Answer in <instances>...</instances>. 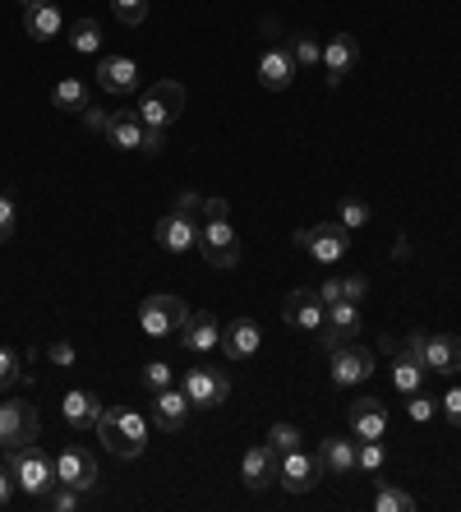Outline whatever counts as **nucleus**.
<instances>
[{"instance_id":"nucleus-1","label":"nucleus","mask_w":461,"mask_h":512,"mask_svg":"<svg viewBox=\"0 0 461 512\" xmlns=\"http://www.w3.org/2000/svg\"><path fill=\"white\" fill-rule=\"evenodd\" d=\"M148 420L134 411V406H107L102 411V420H97V439L107 443V453H116V457H139L143 448H148Z\"/></svg>"},{"instance_id":"nucleus-2","label":"nucleus","mask_w":461,"mask_h":512,"mask_svg":"<svg viewBox=\"0 0 461 512\" xmlns=\"http://www.w3.org/2000/svg\"><path fill=\"white\" fill-rule=\"evenodd\" d=\"M5 466H10L14 485L24 489L28 499H47L51 485H56V462H51L37 443H24V448H10L5 453Z\"/></svg>"},{"instance_id":"nucleus-3","label":"nucleus","mask_w":461,"mask_h":512,"mask_svg":"<svg viewBox=\"0 0 461 512\" xmlns=\"http://www.w3.org/2000/svg\"><path fill=\"white\" fill-rule=\"evenodd\" d=\"M180 116H185V84H176V79H157L139 97V120L148 130H171Z\"/></svg>"},{"instance_id":"nucleus-4","label":"nucleus","mask_w":461,"mask_h":512,"mask_svg":"<svg viewBox=\"0 0 461 512\" xmlns=\"http://www.w3.org/2000/svg\"><path fill=\"white\" fill-rule=\"evenodd\" d=\"M185 300L171 296V291H157V296H143L139 305V328L148 337H176L180 323H185Z\"/></svg>"},{"instance_id":"nucleus-5","label":"nucleus","mask_w":461,"mask_h":512,"mask_svg":"<svg viewBox=\"0 0 461 512\" xmlns=\"http://www.w3.org/2000/svg\"><path fill=\"white\" fill-rule=\"evenodd\" d=\"M199 254L213 263V268H236V263H240V236L231 231V222H226V217H203Z\"/></svg>"},{"instance_id":"nucleus-6","label":"nucleus","mask_w":461,"mask_h":512,"mask_svg":"<svg viewBox=\"0 0 461 512\" xmlns=\"http://www.w3.org/2000/svg\"><path fill=\"white\" fill-rule=\"evenodd\" d=\"M296 245L309 250L314 263H337L351 250V231L342 222H319V227H309V231H296Z\"/></svg>"},{"instance_id":"nucleus-7","label":"nucleus","mask_w":461,"mask_h":512,"mask_svg":"<svg viewBox=\"0 0 461 512\" xmlns=\"http://www.w3.org/2000/svg\"><path fill=\"white\" fill-rule=\"evenodd\" d=\"M24 443H37V406L24 402V397H10L0 406V448H24Z\"/></svg>"},{"instance_id":"nucleus-8","label":"nucleus","mask_w":461,"mask_h":512,"mask_svg":"<svg viewBox=\"0 0 461 512\" xmlns=\"http://www.w3.org/2000/svg\"><path fill=\"white\" fill-rule=\"evenodd\" d=\"M277 480H282V489H291V494H309V489H319V480H323L319 453L309 457L305 448L282 453V457H277Z\"/></svg>"},{"instance_id":"nucleus-9","label":"nucleus","mask_w":461,"mask_h":512,"mask_svg":"<svg viewBox=\"0 0 461 512\" xmlns=\"http://www.w3.org/2000/svg\"><path fill=\"white\" fill-rule=\"evenodd\" d=\"M282 319L291 323L296 333H319L323 319H328V305L319 300L314 286H296V291L286 296V305H282Z\"/></svg>"},{"instance_id":"nucleus-10","label":"nucleus","mask_w":461,"mask_h":512,"mask_svg":"<svg viewBox=\"0 0 461 512\" xmlns=\"http://www.w3.org/2000/svg\"><path fill=\"white\" fill-rule=\"evenodd\" d=\"M56 480L79 489V494H88V489L97 485V457L88 453V448H79V443H65L56 457Z\"/></svg>"},{"instance_id":"nucleus-11","label":"nucleus","mask_w":461,"mask_h":512,"mask_svg":"<svg viewBox=\"0 0 461 512\" xmlns=\"http://www.w3.org/2000/svg\"><path fill=\"white\" fill-rule=\"evenodd\" d=\"M185 397H190V406H199V411H213V406H222L226 397H231V374L226 370H190L185 374Z\"/></svg>"},{"instance_id":"nucleus-12","label":"nucleus","mask_w":461,"mask_h":512,"mask_svg":"<svg viewBox=\"0 0 461 512\" xmlns=\"http://www.w3.org/2000/svg\"><path fill=\"white\" fill-rule=\"evenodd\" d=\"M374 374V351L369 346H355V342H342L332 351V383L337 388H355Z\"/></svg>"},{"instance_id":"nucleus-13","label":"nucleus","mask_w":461,"mask_h":512,"mask_svg":"<svg viewBox=\"0 0 461 512\" xmlns=\"http://www.w3.org/2000/svg\"><path fill=\"white\" fill-rule=\"evenodd\" d=\"M420 360L429 374H457L461 370V337L457 333H420Z\"/></svg>"},{"instance_id":"nucleus-14","label":"nucleus","mask_w":461,"mask_h":512,"mask_svg":"<svg viewBox=\"0 0 461 512\" xmlns=\"http://www.w3.org/2000/svg\"><path fill=\"white\" fill-rule=\"evenodd\" d=\"M153 240H157V250H166V254H190V250H199V227H194L190 213H166L153 227Z\"/></svg>"},{"instance_id":"nucleus-15","label":"nucleus","mask_w":461,"mask_h":512,"mask_svg":"<svg viewBox=\"0 0 461 512\" xmlns=\"http://www.w3.org/2000/svg\"><path fill=\"white\" fill-rule=\"evenodd\" d=\"M185 420H190V397H185V388H162V393H153V416H148V425L162 429V434H180Z\"/></svg>"},{"instance_id":"nucleus-16","label":"nucleus","mask_w":461,"mask_h":512,"mask_svg":"<svg viewBox=\"0 0 461 512\" xmlns=\"http://www.w3.org/2000/svg\"><path fill=\"white\" fill-rule=\"evenodd\" d=\"M180 346L190 351V356H208L213 346H222V328H217V314L199 310V314H185V323H180Z\"/></svg>"},{"instance_id":"nucleus-17","label":"nucleus","mask_w":461,"mask_h":512,"mask_svg":"<svg viewBox=\"0 0 461 512\" xmlns=\"http://www.w3.org/2000/svg\"><path fill=\"white\" fill-rule=\"evenodd\" d=\"M97 88L116 97H130L139 88V60L130 56H102L97 60Z\"/></svg>"},{"instance_id":"nucleus-18","label":"nucleus","mask_w":461,"mask_h":512,"mask_svg":"<svg viewBox=\"0 0 461 512\" xmlns=\"http://www.w3.org/2000/svg\"><path fill=\"white\" fill-rule=\"evenodd\" d=\"M355 60H360V42H355L351 33L328 37V47H323V74H328V88H342V79L355 70Z\"/></svg>"},{"instance_id":"nucleus-19","label":"nucleus","mask_w":461,"mask_h":512,"mask_svg":"<svg viewBox=\"0 0 461 512\" xmlns=\"http://www.w3.org/2000/svg\"><path fill=\"white\" fill-rule=\"evenodd\" d=\"M259 84L268 93H286V88L296 84V56L291 47H268L259 56Z\"/></svg>"},{"instance_id":"nucleus-20","label":"nucleus","mask_w":461,"mask_h":512,"mask_svg":"<svg viewBox=\"0 0 461 512\" xmlns=\"http://www.w3.org/2000/svg\"><path fill=\"white\" fill-rule=\"evenodd\" d=\"M259 346H263V328L254 319H231V328H222V351L236 360V365L259 356Z\"/></svg>"},{"instance_id":"nucleus-21","label":"nucleus","mask_w":461,"mask_h":512,"mask_svg":"<svg viewBox=\"0 0 461 512\" xmlns=\"http://www.w3.org/2000/svg\"><path fill=\"white\" fill-rule=\"evenodd\" d=\"M240 480H245L254 494L268 489V480H277V453L268 448V439L254 443V448H245V457H240Z\"/></svg>"},{"instance_id":"nucleus-22","label":"nucleus","mask_w":461,"mask_h":512,"mask_svg":"<svg viewBox=\"0 0 461 512\" xmlns=\"http://www.w3.org/2000/svg\"><path fill=\"white\" fill-rule=\"evenodd\" d=\"M351 434L355 439H383V434H388V406H383L379 397L351 402Z\"/></svg>"},{"instance_id":"nucleus-23","label":"nucleus","mask_w":461,"mask_h":512,"mask_svg":"<svg viewBox=\"0 0 461 512\" xmlns=\"http://www.w3.org/2000/svg\"><path fill=\"white\" fill-rule=\"evenodd\" d=\"M19 5H24V33L33 37V42L60 37V10L51 0H19Z\"/></svg>"},{"instance_id":"nucleus-24","label":"nucleus","mask_w":461,"mask_h":512,"mask_svg":"<svg viewBox=\"0 0 461 512\" xmlns=\"http://www.w3.org/2000/svg\"><path fill=\"white\" fill-rule=\"evenodd\" d=\"M60 411H65V420H70L74 429H88V425H97V420H102V411H107V406H102V397H97V393H88V388H70V393H65V402H60Z\"/></svg>"},{"instance_id":"nucleus-25","label":"nucleus","mask_w":461,"mask_h":512,"mask_svg":"<svg viewBox=\"0 0 461 512\" xmlns=\"http://www.w3.org/2000/svg\"><path fill=\"white\" fill-rule=\"evenodd\" d=\"M107 143L111 148H120V153H134L143 143V120H139V111H111L107 116Z\"/></svg>"},{"instance_id":"nucleus-26","label":"nucleus","mask_w":461,"mask_h":512,"mask_svg":"<svg viewBox=\"0 0 461 512\" xmlns=\"http://www.w3.org/2000/svg\"><path fill=\"white\" fill-rule=\"evenodd\" d=\"M319 466H323V476H351L355 471V443H346L342 434L323 439L319 443Z\"/></svg>"},{"instance_id":"nucleus-27","label":"nucleus","mask_w":461,"mask_h":512,"mask_svg":"<svg viewBox=\"0 0 461 512\" xmlns=\"http://www.w3.org/2000/svg\"><path fill=\"white\" fill-rule=\"evenodd\" d=\"M420 383H425V360L397 351V360H392V388L411 397V393H420Z\"/></svg>"},{"instance_id":"nucleus-28","label":"nucleus","mask_w":461,"mask_h":512,"mask_svg":"<svg viewBox=\"0 0 461 512\" xmlns=\"http://www.w3.org/2000/svg\"><path fill=\"white\" fill-rule=\"evenodd\" d=\"M323 323H332V328H337L346 342H351V337L365 328V319H360V305H355V300H332V305H328V319H323Z\"/></svg>"},{"instance_id":"nucleus-29","label":"nucleus","mask_w":461,"mask_h":512,"mask_svg":"<svg viewBox=\"0 0 461 512\" xmlns=\"http://www.w3.org/2000/svg\"><path fill=\"white\" fill-rule=\"evenodd\" d=\"M70 47L79 51V56L102 51V24H97V19H74L70 24Z\"/></svg>"},{"instance_id":"nucleus-30","label":"nucleus","mask_w":461,"mask_h":512,"mask_svg":"<svg viewBox=\"0 0 461 512\" xmlns=\"http://www.w3.org/2000/svg\"><path fill=\"white\" fill-rule=\"evenodd\" d=\"M374 508H379V512H415V494H406V489H397V485H388V480H379Z\"/></svg>"},{"instance_id":"nucleus-31","label":"nucleus","mask_w":461,"mask_h":512,"mask_svg":"<svg viewBox=\"0 0 461 512\" xmlns=\"http://www.w3.org/2000/svg\"><path fill=\"white\" fill-rule=\"evenodd\" d=\"M291 56H296V70L300 65H305V70L309 65H323V42L314 33H296L291 37Z\"/></svg>"},{"instance_id":"nucleus-32","label":"nucleus","mask_w":461,"mask_h":512,"mask_svg":"<svg viewBox=\"0 0 461 512\" xmlns=\"http://www.w3.org/2000/svg\"><path fill=\"white\" fill-rule=\"evenodd\" d=\"M51 102H56V111H83L88 107V93H83L79 79H60L56 93H51Z\"/></svg>"},{"instance_id":"nucleus-33","label":"nucleus","mask_w":461,"mask_h":512,"mask_svg":"<svg viewBox=\"0 0 461 512\" xmlns=\"http://www.w3.org/2000/svg\"><path fill=\"white\" fill-rule=\"evenodd\" d=\"M28 370L24 360H19V351H10V346H0V393H10L14 383H24Z\"/></svg>"},{"instance_id":"nucleus-34","label":"nucleus","mask_w":461,"mask_h":512,"mask_svg":"<svg viewBox=\"0 0 461 512\" xmlns=\"http://www.w3.org/2000/svg\"><path fill=\"white\" fill-rule=\"evenodd\" d=\"M388 453H383V439H360L355 443V471H383Z\"/></svg>"},{"instance_id":"nucleus-35","label":"nucleus","mask_w":461,"mask_h":512,"mask_svg":"<svg viewBox=\"0 0 461 512\" xmlns=\"http://www.w3.org/2000/svg\"><path fill=\"white\" fill-rule=\"evenodd\" d=\"M300 443H305V439H300V429H296V425H286V420H277V425L268 429V448H272L277 457L291 453V448H300Z\"/></svg>"},{"instance_id":"nucleus-36","label":"nucleus","mask_w":461,"mask_h":512,"mask_svg":"<svg viewBox=\"0 0 461 512\" xmlns=\"http://www.w3.org/2000/svg\"><path fill=\"white\" fill-rule=\"evenodd\" d=\"M369 203L365 199H342V213H337V222H342L346 231H360V227H369Z\"/></svg>"},{"instance_id":"nucleus-37","label":"nucleus","mask_w":461,"mask_h":512,"mask_svg":"<svg viewBox=\"0 0 461 512\" xmlns=\"http://www.w3.org/2000/svg\"><path fill=\"white\" fill-rule=\"evenodd\" d=\"M79 499H83L79 489H70V485H60V480H56V485H51V494L42 503H47L51 512H74V508H79Z\"/></svg>"},{"instance_id":"nucleus-38","label":"nucleus","mask_w":461,"mask_h":512,"mask_svg":"<svg viewBox=\"0 0 461 512\" xmlns=\"http://www.w3.org/2000/svg\"><path fill=\"white\" fill-rule=\"evenodd\" d=\"M111 10H116L120 24H143L148 19V0H111Z\"/></svg>"},{"instance_id":"nucleus-39","label":"nucleus","mask_w":461,"mask_h":512,"mask_svg":"<svg viewBox=\"0 0 461 512\" xmlns=\"http://www.w3.org/2000/svg\"><path fill=\"white\" fill-rule=\"evenodd\" d=\"M143 383H148V393H162V388H171V365H166V360L143 365Z\"/></svg>"},{"instance_id":"nucleus-40","label":"nucleus","mask_w":461,"mask_h":512,"mask_svg":"<svg viewBox=\"0 0 461 512\" xmlns=\"http://www.w3.org/2000/svg\"><path fill=\"white\" fill-rule=\"evenodd\" d=\"M434 411H438V402H434V397H425V393H411V397H406V416H411V420H420V425H425V420L434 416Z\"/></svg>"},{"instance_id":"nucleus-41","label":"nucleus","mask_w":461,"mask_h":512,"mask_svg":"<svg viewBox=\"0 0 461 512\" xmlns=\"http://www.w3.org/2000/svg\"><path fill=\"white\" fill-rule=\"evenodd\" d=\"M47 360H51V365H60V370H70L74 360H79V351H74V346L65 342V337H60V342H51V346H47Z\"/></svg>"},{"instance_id":"nucleus-42","label":"nucleus","mask_w":461,"mask_h":512,"mask_svg":"<svg viewBox=\"0 0 461 512\" xmlns=\"http://www.w3.org/2000/svg\"><path fill=\"white\" fill-rule=\"evenodd\" d=\"M438 411H443V416H448L452 425L461 429V388H457V383H452L448 393H443V402H438Z\"/></svg>"},{"instance_id":"nucleus-43","label":"nucleus","mask_w":461,"mask_h":512,"mask_svg":"<svg viewBox=\"0 0 461 512\" xmlns=\"http://www.w3.org/2000/svg\"><path fill=\"white\" fill-rule=\"evenodd\" d=\"M14 217H19V213H14V199H10V194H0V245L14 236Z\"/></svg>"},{"instance_id":"nucleus-44","label":"nucleus","mask_w":461,"mask_h":512,"mask_svg":"<svg viewBox=\"0 0 461 512\" xmlns=\"http://www.w3.org/2000/svg\"><path fill=\"white\" fill-rule=\"evenodd\" d=\"M369 296V282L360 273H351V277H342V300H355V305H360V300Z\"/></svg>"},{"instance_id":"nucleus-45","label":"nucleus","mask_w":461,"mask_h":512,"mask_svg":"<svg viewBox=\"0 0 461 512\" xmlns=\"http://www.w3.org/2000/svg\"><path fill=\"white\" fill-rule=\"evenodd\" d=\"M162 148H166V130H148V125H143V143H139V153L157 157Z\"/></svg>"},{"instance_id":"nucleus-46","label":"nucleus","mask_w":461,"mask_h":512,"mask_svg":"<svg viewBox=\"0 0 461 512\" xmlns=\"http://www.w3.org/2000/svg\"><path fill=\"white\" fill-rule=\"evenodd\" d=\"M79 116H83V125H88V130H107V116H111V111H102V107H93V102H88Z\"/></svg>"},{"instance_id":"nucleus-47","label":"nucleus","mask_w":461,"mask_h":512,"mask_svg":"<svg viewBox=\"0 0 461 512\" xmlns=\"http://www.w3.org/2000/svg\"><path fill=\"white\" fill-rule=\"evenodd\" d=\"M342 342H346V337L337 333L332 323H323V328H319V346H323V351H337V346H342Z\"/></svg>"},{"instance_id":"nucleus-48","label":"nucleus","mask_w":461,"mask_h":512,"mask_svg":"<svg viewBox=\"0 0 461 512\" xmlns=\"http://www.w3.org/2000/svg\"><path fill=\"white\" fill-rule=\"evenodd\" d=\"M319 300H323V305H332V300H342V277H328V282L319 286Z\"/></svg>"},{"instance_id":"nucleus-49","label":"nucleus","mask_w":461,"mask_h":512,"mask_svg":"<svg viewBox=\"0 0 461 512\" xmlns=\"http://www.w3.org/2000/svg\"><path fill=\"white\" fill-rule=\"evenodd\" d=\"M176 213L199 217V213H203V199H199V194H180V199H176Z\"/></svg>"},{"instance_id":"nucleus-50","label":"nucleus","mask_w":461,"mask_h":512,"mask_svg":"<svg viewBox=\"0 0 461 512\" xmlns=\"http://www.w3.org/2000/svg\"><path fill=\"white\" fill-rule=\"evenodd\" d=\"M10 494H14V476L10 466H0V508H10Z\"/></svg>"},{"instance_id":"nucleus-51","label":"nucleus","mask_w":461,"mask_h":512,"mask_svg":"<svg viewBox=\"0 0 461 512\" xmlns=\"http://www.w3.org/2000/svg\"><path fill=\"white\" fill-rule=\"evenodd\" d=\"M203 217H231V203L226 199H203Z\"/></svg>"}]
</instances>
